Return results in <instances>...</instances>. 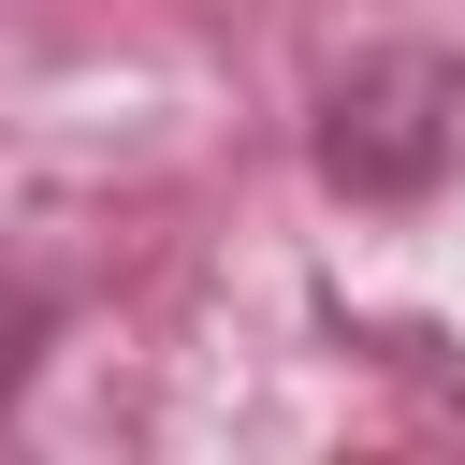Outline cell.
I'll list each match as a JSON object with an SVG mask.
<instances>
[{
	"mask_svg": "<svg viewBox=\"0 0 465 465\" xmlns=\"http://www.w3.org/2000/svg\"><path fill=\"white\" fill-rule=\"evenodd\" d=\"M320 160H334V189H363V203L436 189V174L465 160V73H450V58H363V73L334 87Z\"/></svg>",
	"mask_w": 465,
	"mask_h": 465,
	"instance_id": "obj_1",
	"label": "cell"
},
{
	"mask_svg": "<svg viewBox=\"0 0 465 465\" xmlns=\"http://www.w3.org/2000/svg\"><path fill=\"white\" fill-rule=\"evenodd\" d=\"M0 334H15V291H0Z\"/></svg>",
	"mask_w": 465,
	"mask_h": 465,
	"instance_id": "obj_2",
	"label": "cell"
}]
</instances>
